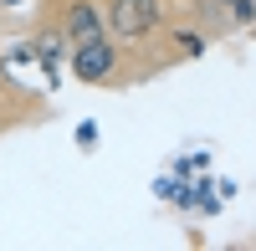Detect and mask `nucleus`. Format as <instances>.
<instances>
[{
  "label": "nucleus",
  "mask_w": 256,
  "mask_h": 251,
  "mask_svg": "<svg viewBox=\"0 0 256 251\" xmlns=\"http://www.w3.org/2000/svg\"><path fill=\"white\" fill-rule=\"evenodd\" d=\"M102 26L123 52H148L164 41L169 26V6L164 0H108L102 6Z\"/></svg>",
  "instance_id": "obj_1"
},
{
  "label": "nucleus",
  "mask_w": 256,
  "mask_h": 251,
  "mask_svg": "<svg viewBox=\"0 0 256 251\" xmlns=\"http://www.w3.org/2000/svg\"><path fill=\"white\" fill-rule=\"evenodd\" d=\"M67 67L77 82H88V88H123L128 72H123V46L108 36V31H98V36H82L67 46Z\"/></svg>",
  "instance_id": "obj_2"
},
{
  "label": "nucleus",
  "mask_w": 256,
  "mask_h": 251,
  "mask_svg": "<svg viewBox=\"0 0 256 251\" xmlns=\"http://www.w3.org/2000/svg\"><path fill=\"white\" fill-rule=\"evenodd\" d=\"M41 20L67 36V46L82 41V36L108 31V26H102V6H98V0H41Z\"/></svg>",
  "instance_id": "obj_3"
},
{
  "label": "nucleus",
  "mask_w": 256,
  "mask_h": 251,
  "mask_svg": "<svg viewBox=\"0 0 256 251\" xmlns=\"http://www.w3.org/2000/svg\"><path fill=\"white\" fill-rule=\"evenodd\" d=\"M20 118H46V108H31V102L20 108V98H16V92H0V134H10Z\"/></svg>",
  "instance_id": "obj_4"
},
{
  "label": "nucleus",
  "mask_w": 256,
  "mask_h": 251,
  "mask_svg": "<svg viewBox=\"0 0 256 251\" xmlns=\"http://www.w3.org/2000/svg\"><path fill=\"white\" fill-rule=\"evenodd\" d=\"M102 134H98V123L88 118V123H77V144H82V149H92V144H98Z\"/></svg>",
  "instance_id": "obj_5"
},
{
  "label": "nucleus",
  "mask_w": 256,
  "mask_h": 251,
  "mask_svg": "<svg viewBox=\"0 0 256 251\" xmlns=\"http://www.w3.org/2000/svg\"><path fill=\"white\" fill-rule=\"evenodd\" d=\"M174 190H180V180H159V184H154L159 200H174Z\"/></svg>",
  "instance_id": "obj_6"
},
{
  "label": "nucleus",
  "mask_w": 256,
  "mask_h": 251,
  "mask_svg": "<svg viewBox=\"0 0 256 251\" xmlns=\"http://www.w3.org/2000/svg\"><path fill=\"white\" fill-rule=\"evenodd\" d=\"M164 6H174V0H164Z\"/></svg>",
  "instance_id": "obj_7"
},
{
  "label": "nucleus",
  "mask_w": 256,
  "mask_h": 251,
  "mask_svg": "<svg viewBox=\"0 0 256 251\" xmlns=\"http://www.w3.org/2000/svg\"><path fill=\"white\" fill-rule=\"evenodd\" d=\"M98 6H108V0H98Z\"/></svg>",
  "instance_id": "obj_8"
},
{
  "label": "nucleus",
  "mask_w": 256,
  "mask_h": 251,
  "mask_svg": "<svg viewBox=\"0 0 256 251\" xmlns=\"http://www.w3.org/2000/svg\"><path fill=\"white\" fill-rule=\"evenodd\" d=\"M0 92H10V88H0Z\"/></svg>",
  "instance_id": "obj_9"
}]
</instances>
